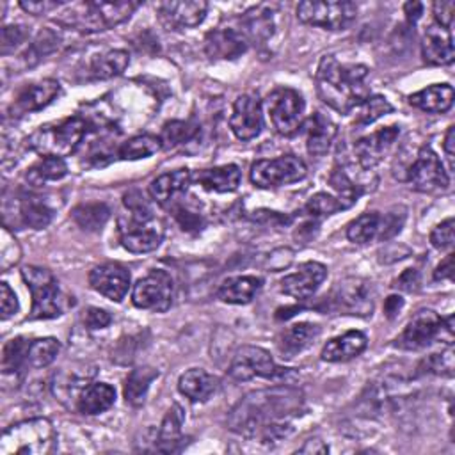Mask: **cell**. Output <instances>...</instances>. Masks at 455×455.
<instances>
[{"mask_svg": "<svg viewBox=\"0 0 455 455\" xmlns=\"http://www.w3.org/2000/svg\"><path fill=\"white\" fill-rule=\"evenodd\" d=\"M130 272L119 263H101L89 272V284L100 295L121 302L130 290Z\"/></svg>", "mask_w": 455, "mask_h": 455, "instance_id": "cell-18", "label": "cell"}, {"mask_svg": "<svg viewBox=\"0 0 455 455\" xmlns=\"http://www.w3.org/2000/svg\"><path fill=\"white\" fill-rule=\"evenodd\" d=\"M357 108H359L357 119H355L357 124H370L379 117L393 112V105L382 96H368Z\"/></svg>", "mask_w": 455, "mask_h": 455, "instance_id": "cell-48", "label": "cell"}, {"mask_svg": "<svg viewBox=\"0 0 455 455\" xmlns=\"http://www.w3.org/2000/svg\"><path fill=\"white\" fill-rule=\"evenodd\" d=\"M108 217H110V208L100 201L82 203L75 206L71 212V219L75 220V224L84 231H91V233L101 231Z\"/></svg>", "mask_w": 455, "mask_h": 455, "instance_id": "cell-37", "label": "cell"}, {"mask_svg": "<svg viewBox=\"0 0 455 455\" xmlns=\"http://www.w3.org/2000/svg\"><path fill=\"white\" fill-rule=\"evenodd\" d=\"M84 322L89 329H103L107 327L110 322H112V316L105 311V309H100V307H89L85 311V316H84Z\"/></svg>", "mask_w": 455, "mask_h": 455, "instance_id": "cell-58", "label": "cell"}, {"mask_svg": "<svg viewBox=\"0 0 455 455\" xmlns=\"http://www.w3.org/2000/svg\"><path fill=\"white\" fill-rule=\"evenodd\" d=\"M66 5L64 2H59V0H21L20 2V7L28 12V14H34V16H39V14H46L53 9H59Z\"/></svg>", "mask_w": 455, "mask_h": 455, "instance_id": "cell-56", "label": "cell"}, {"mask_svg": "<svg viewBox=\"0 0 455 455\" xmlns=\"http://www.w3.org/2000/svg\"><path fill=\"white\" fill-rule=\"evenodd\" d=\"M60 352V343L55 338H37L30 341L27 364L28 368H46L52 364Z\"/></svg>", "mask_w": 455, "mask_h": 455, "instance_id": "cell-42", "label": "cell"}, {"mask_svg": "<svg viewBox=\"0 0 455 455\" xmlns=\"http://www.w3.org/2000/svg\"><path fill=\"white\" fill-rule=\"evenodd\" d=\"M172 210H174V217H176V220H178V224L181 226L183 231H199L203 228V219L197 212L188 210L181 203L172 206Z\"/></svg>", "mask_w": 455, "mask_h": 455, "instance_id": "cell-54", "label": "cell"}, {"mask_svg": "<svg viewBox=\"0 0 455 455\" xmlns=\"http://www.w3.org/2000/svg\"><path fill=\"white\" fill-rule=\"evenodd\" d=\"M306 165L295 155H283L272 160H258L251 167V181L259 188H274L306 178Z\"/></svg>", "mask_w": 455, "mask_h": 455, "instance_id": "cell-11", "label": "cell"}, {"mask_svg": "<svg viewBox=\"0 0 455 455\" xmlns=\"http://www.w3.org/2000/svg\"><path fill=\"white\" fill-rule=\"evenodd\" d=\"M137 7L139 4L130 0L80 2V4L68 5V9L60 12L57 21L64 27H71L85 34L101 32L126 21Z\"/></svg>", "mask_w": 455, "mask_h": 455, "instance_id": "cell-3", "label": "cell"}, {"mask_svg": "<svg viewBox=\"0 0 455 455\" xmlns=\"http://www.w3.org/2000/svg\"><path fill=\"white\" fill-rule=\"evenodd\" d=\"M261 284L263 281L256 275L228 277L220 283L217 295L222 302H228V304H247L258 295V291L261 290Z\"/></svg>", "mask_w": 455, "mask_h": 455, "instance_id": "cell-31", "label": "cell"}, {"mask_svg": "<svg viewBox=\"0 0 455 455\" xmlns=\"http://www.w3.org/2000/svg\"><path fill=\"white\" fill-rule=\"evenodd\" d=\"M32 339H27L23 336L12 338L4 345L2 350V371L4 375H20L23 370L28 368L27 364V355H28V347Z\"/></svg>", "mask_w": 455, "mask_h": 455, "instance_id": "cell-39", "label": "cell"}, {"mask_svg": "<svg viewBox=\"0 0 455 455\" xmlns=\"http://www.w3.org/2000/svg\"><path fill=\"white\" fill-rule=\"evenodd\" d=\"M453 274V254H446V258L435 267L434 270V279H450Z\"/></svg>", "mask_w": 455, "mask_h": 455, "instance_id": "cell-61", "label": "cell"}, {"mask_svg": "<svg viewBox=\"0 0 455 455\" xmlns=\"http://www.w3.org/2000/svg\"><path fill=\"white\" fill-rule=\"evenodd\" d=\"M331 306L343 315L368 316L375 306V288L368 279L345 277L334 286Z\"/></svg>", "mask_w": 455, "mask_h": 455, "instance_id": "cell-13", "label": "cell"}, {"mask_svg": "<svg viewBox=\"0 0 455 455\" xmlns=\"http://www.w3.org/2000/svg\"><path fill=\"white\" fill-rule=\"evenodd\" d=\"M156 377H158V371L149 366L132 370L130 375L126 377V384H124V400L135 407L142 405L144 398L148 395V389Z\"/></svg>", "mask_w": 455, "mask_h": 455, "instance_id": "cell-38", "label": "cell"}, {"mask_svg": "<svg viewBox=\"0 0 455 455\" xmlns=\"http://www.w3.org/2000/svg\"><path fill=\"white\" fill-rule=\"evenodd\" d=\"M329 183L332 185V188L338 192V197L339 201L345 204V208L352 206L357 197L363 194V188L359 185H355L343 169H334L329 176Z\"/></svg>", "mask_w": 455, "mask_h": 455, "instance_id": "cell-47", "label": "cell"}, {"mask_svg": "<svg viewBox=\"0 0 455 455\" xmlns=\"http://www.w3.org/2000/svg\"><path fill=\"white\" fill-rule=\"evenodd\" d=\"M89 132V121L82 116H71L57 123L39 126L28 137V148L43 156L64 158L75 153Z\"/></svg>", "mask_w": 455, "mask_h": 455, "instance_id": "cell-4", "label": "cell"}, {"mask_svg": "<svg viewBox=\"0 0 455 455\" xmlns=\"http://www.w3.org/2000/svg\"><path fill=\"white\" fill-rule=\"evenodd\" d=\"M403 12H405L407 21L414 25L421 18V14H423V4H419V2H407L403 5Z\"/></svg>", "mask_w": 455, "mask_h": 455, "instance_id": "cell-63", "label": "cell"}, {"mask_svg": "<svg viewBox=\"0 0 455 455\" xmlns=\"http://www.w3.org/2000/svg\"><path fill=\"white\" fill-rule=\"evenodd\" d=\"M183 421H185V412L178 403H174L164 416L162 425L158 428L156 450H160V451H174L176 450V446L181 441Z\"/></svg>", "mask_w": 455, "mask_h": 455, "instance_id": "cell-35", "label": "cell"}, {"mask_svg": "<svg viewBox=\"0 0 455 455\" xmlns=\"http://www.w3.org/2000/svg\"><path fill=\"white\" fill-rule=\"evenodd\" d=\"M419 283H421L419 272L416 268H407L398 275V279L395 281V286L403 291H416L419 288Z\"/></svg>", "mask_w": 455, "mask_h": 455, "instance_id": "cell-59", "label": "cell"}, {"mask_svg": "<svg viewBox=\"0 0 455 455\" xmlns=\"http://www.w3.org/2000/svg\"><path fill=\"white\" fill-rule=\"evenodd\" d=\"M379 219H380V215L375 212H366V213L359 215L347 226V238L354 243H366V242L377 238Z\"/></svg>", "mask_w": 455, "mask_h": 455, "instance_id": "cell-43", "label": "cell"}, {"mask_svg": "<svg viewBox=\"0 0 455 455\" xmlns=\"http://www.w3.org/2000/svg\"><path fill=\"white\" fill-rule=\"evenodd\" d=\"M247 48L249 41L236 27H219L204 37V52L210 59H236Z\"/></svg>", "mask_w": 455, "mask_h": 455, "instance_id": "cell-23", "label": "cell"}, {"mask_svg": "<svg viewBox=\"0 0 455 455\" xmlns=\"http://www.w3.org/2000/svg\"><path fill=\"white\" fill-rule=\"evenodd\" d=\"M419 370H423L427 373L451 377L453 375V347H451V343L443 352L428 355L423 361V364L419 366Z\"/></svg>", "mask_w": 455, "mask_h": 455, "instance_id": "cell-50", "label": "cell"}, {"mask_svg": "<svg viewBox=\"0 0 455 455\" xmlns=\"http://www.w3.org/2000/svg\"><path fill=\"white\" fill-rule=\"evenodd\" d=\"M229 128L240 140H251L261 133L263 112L261 103L256 96L242 94L235 100L229 117Z\"/></svg>", "mask_w": 455, "mask_h": 455, "instance_id": "cell-17", "label": "cell"}, {"mask_svg": "<svg viewBox=\"0 0 455 455\" xmlns=\"http://www.w3.org/2000/svg\"><path fill=\"white\" fill-rule=\"evenodd\" d=\"M229 377H233L238 382L252 380L256 377L259 379H281L286 375V368H281L275 364L272 355L259 347L254 345H243L240 347L228 368Z\"/></svg>", "mask_w": 455, "mask_h": 455, "instance_id": "cell-10", "label": "cell"}, {"mask_svg": "<svg viewBox=\"0 0 455 455\" xmlns=\"http://www.w3.org/2000/svg\"><path fill=\"white\" fill-rule=\"evenodd\" d=\"M119 240L133 254L151 252L164 240V224L156 215L133 217L128 213V219H119Z\"/></svg>", "mask_w": 455, "mask_h": 455, "instance_id": "cell-12", "label": "cell"}, {"mask_svg": "<svg viewBox=\"0 0 455 455\" xmlns=\"http://www.w3.org/2000/svg\"><path fill=\"white\" fill-rule=\"evenodd\" d=\"M27 39V30L20 25H5L2 27L0 32V44H2V53L14 52L21 43Z\"/></svg>", "mask_w": 455, "mask_h": 455, "instance_id": "cell-53", "label": "cell"}, {"mask_svg": "<svg viewBox=\"0 0 455 455\" xmlns=\"http://www.w3.org/2000/svg\"><path fill=\"white\" fill-rule=\"evenodd\" d=\"M0 307H2V320L11 318L20 309L18 297L5 281L0 283Z\"/></svg>", "mask_w": 455, "mask_h": 455, "instance_id": "cell-55", "label": "cell"}, {"mask_svg": "<svg viewBox=\"0 0 455 455\" xmlns=\"http://www.w3.org/2000/svg\"><path fill=\"white\" fill-rule=\"evenodd\" d=\"M339 210H345V204L339 201V197H334L327 192H318L315 194L304 206V213L311 219H322L327 215H332Z\"/></svg>", "mask_w": 455, "mask_h": 455, "instance_id": "cell-45", "label": "cell"}, {"mask_svg": "<svg viewBox=\"0 0 455 455\" xmlns=\"http://www.w3.org/2000/svg\"><path fill=\"white\" fill-rule=\"evenodd\" d=\"M443 148H444V153H446V158H448V165H450V171H451L453 169V156H455V126L453 124L448 126V130H446Z\"/></svg>", "mask_w": 455, "mask_h": 455, "instance_id": "cell-60", "label": "cell"}, {"mask_svg": "<svg viewBox=\"0 0 455 455\" xmlns=\"http://www.w3.org/2000/svg\"><path fill=\"white\" fill-rule=\"evenodd\" d=\"M267 107L272 126L279 135L290 137L302 126L306 105L299 91L291 87H277L268 94Z\"/></svg>", "mask_w": 455, "mask_h": 455, "instance_id": "cell-9", "label": "cell"}, {"mask_svg": "<svg viewBox=\"0 0 455 455\" xmlns=\"http://www.w3.org/2000/svg\"><path fill=\"white\" fill-rule=\"evenodd\" d=\"M357 14L354 2L339 0H304L297 5V18L313 27L325 30H345Z\"/></svg>", "mask_w": 455, "mask_h": 455, "instance_id": "cell-8", "label": "cell"}, {"mask_svg": "<svg viewBox=\"0 0 455 455\" xmlns=\"http://www.w3.org/2000/svg\"><path fill=\"white\" fill-rule=\"evenodd\" d=\"M16 204H18V219L21 226L32 228V229H43L52 222L53 210L39 196L21 194Z\"/></svg>", "mask_w": 455, "mask_h": 455, "instance_id": "cell-33", "label": "cell"}, {"mask_svg": "<svg viewBox=\"0 0 455 455\" xmlns=\"http://www.w3.org/2000/svg\"><path fill=\"white\" fill-rule=\"evenodd\" d=\"M59 92H60V84L52 78L25 85L14 96V100L9 107V116L21 117L25 114L41 110L46 105H50L59 96Z\"/></svg>", "mask_w": 455, "mask_h": 455, "instance_id": "cell-19", "label": "cell"}, {"mask_svg": "<svg viewBox=\"0 0 455 455\" xmlns=\"http://www.w3.org/2000/svg\"><path fill=\"white\" fill-rule=\"evenodd\" d=\"M299 451L300 453H327L329 446L320 439H309Z\"/></svg>", "mask_w": 455, "mask_h": 455, "instance_id": "cell-64", "label": "cell"}, {"mask_svg": "<svg viewBox=\"0 0 455 455\" xmlns=\"http://www.w3.org/2000/svg\"><path fill=\"white\" fill-rule=\"evenodd\" d=\"M453 87L450 84H434L409 96V103L423 112L443 114L453 105Z\"/></svg>", "mask_w": 455, "mask_h": 455, "instance_id": "cell-30", "label": "cell"}, {"mask_svg": "<svg viewBox=\"0 0 455 455\" xmlns=\"http://www.w3.org/2000/svg\"><path fill=\"white\" fill-rule=\"evenodd\" d=\"M327 277V267L318 261H306L299 265L293 274H288L281 279V291L297 299L304 300L311 297L318 286Z\"/></svg>", "mask_w": 455, "mask_h": 455, "instance_id": "cell-20", "label": "cell"}, {"mask_svg": "<svg viewBox=\"0 0 455 455\" xmlns=\"http://www.w3.org/2000/svg\"><path fill=\"white\" fill-rule=\"evenodd\" d=\"M196 133H197V126L192 121H169L162 128L160 142H162V148L172 149L190 140Z\"/></svg>", "mask_w": 455, "mask_h": 455, "instance_id": "cell-44", "label": "cell"}, {"mask_svg": "<svg viewBox=\"0 0 455 455\" xmlns=\"http://www.w3.org/2000/svg\"><path fill=\"white\" fill-rule=\"evenodd\" d=\"M68 174V165L64 162V158L59 156H43L39 162H36L28 172H27V180L30 181V185L37 187L43 185L46 181H57L62 180Z\"/></svg>", "mask_w": 455, "mask_h": 455, "instance_id": "cell-40", "label": "cell"}, {"mask_svg": "<svg viewBox=\"0 0 455 455\" xmlns=\"http://www.w3.org/2000/svg\"><path fill=\"white\" fill-rule=\"evenodd\" d=\"M453 12H455V4L451 0H441L434 2V16L435 23L450 28L453 23Z\"/></svg>", "mask_w": 455, "mask_h": 455, "instance_id": "cell-57", "label": "cell"}, {"mask_svg": "<svg viewBox=\"0 0 455 455\" xmlns=\"http://www.w3.org/2000/svg\"><path fill=\"white\" fill-rule=\"evenodd\" d=\"M453 236H455V220L453 217H448L441 224H437L432 233H430V242L435 249L444 251L453 245Z\"/></svg>", "mask_w": 455, "mask_h": 455, "instance_id": "cell-52", "label": "cell"}, {"mask_svg": "<svg viewBox=\"0 0 455 455\" xmlns=\"http://www.w3.org/2000/svg\"><path fill=\"white\" fill-rule=\"evenodd\" d=\"M398 135H400V128L393 124V126H386L370 135L361 137L354 146V151H355V156H357V162L361 164V167L371 169L377 164H380L382 158L393 148Z\"/></svg>", "mask_w": 455, "mask_h": 455, "instance_id": "cell-21", "label": "cell"}, {"mask_svg": "<svg viewBox=\"0 0 455 455\" xmlns=\"http://www.w3.org/2000/svg\"><path fill=\"white\" fill-rule=\"evenodd\" d=\"M302 409V393L297 387L275 386L245 395L229 412L228 427L245 437L263 443L279 441L291 430V419Z\"/></svg>", "mask_w": 455, "mask_h": 455, "instance_id": "cell-1", "label": "cell"}, {"mask_svg": "<svg viewBox=\"0 0 455 455\" xmlns=\"http://www.w3.org/2000/svg\"><path fill=\"white\" fill-rule=\"evenodd\" d=\"M130 64V55L124 50H108L101 55H96L89 64V75L91 78H112L121 75L126 66Z\"/></svg>", "mask_w": 455, "mask_h": 455, "instance_id": "cell-36", "label": "cell"}, {"mask_svg": "<svg viewBox=\"0 0 455 455\" xmlns=\"http://www.w3.org/2000/svg\"><path fill=\"white\" fill-rule=\"evenodd\" d=\"M160 148H162L160 137L144 133V135H137V137H132L126 142H123L117 149V156L123 160H140V158H148V156L155 155Z\"/></svg>", "mask_w": 455, "mask_h": 455, "instance_id": "cell-41", "label": "cell"}, {"mask_svg": "<svg viewBox=\"0 0 455 455\" xmlns=\"http://www.w3.org/2000/svg\"><path fill=\"white\" fill-rule=\"evenodd\" d=\"M403 307V299L400 295H389L384 302V313L387 318H395Z\"/></svg>", "mask_w": 455, "mask_h": 455, "instance_id": "cell-62", "label": "cell"}, {"mask_svg": "<svg viewBox=\"0 0 455 455\" xmlns=\"http://www.w3.org/2000/svg\"><path fill=\"white\" fill-rule=\"evenodd\" d=\"M178 389L190 402H206L219 389V379L203 368H190L180 375Z\"/></svg>", "mask_w": 455, "mask_h": 455, "instance_id": "cell-26", "label": "cell"}, {"mask_svg": "<svg viewBox=\"0 0 455 455\" xmlns=\"http://www.w3.org/2000/svg\"><path fill=\"white\" fill-rule=\"evenodd\" d=\"M421 52H423L425 62L432 66L450 64L455 57L451 30L439 23L428 25L421 39Z\"/></svg>", "mask_w": 455, "mask_h": 455, "instance_id": "cell-24", "label": "cell"}, {"mask_svg": "<svg viewBox=\"0 0 455 455\" xmlns=\"http://www.w3.org/2000/svg\"><path fill=\"white\" fill-rule=\"evenodd\" d=\"M366 345H368V339L364 332L347 331L345 334L329 339L323 345L320 357L327 363H343L357 357L366 348Z\"/></svg>", "mask_w": 455, "mask_h": 455, "instance_id": "cell-25", "label": "cell"}, {"mask_svg": "<svg viewBox=\"0 0 455 455\" xmlns=\"http://www.w3.org/2000/svg\"><path fill=\"white\" fill-rule=\"evenodd\" d=\"M116 402V389L107 382H92L85 386L76 400V409L82 414H100L108 411Z\"/></svg>", "mask_w": 455, "mask_h": 455, "instance_id": "cell-34", "label": "cell"}, {"mask_svg": "<svg viewBox=\"0 0 455 455\" xmlns=\"http://www.w3.org/2000/svg\"><path fill=\"white\" fill-rule=\"evenodd\" d=\"M236 28L245 36L249 44L267 41L274 34L272 9L267 5H258L249 9L240 16V23Z\"/></svg>", "mask_w": 455, "mask_h": 455, "instance_id": "cell-28", "label": "cell"}, {"mask_svg": "<svg viewBox=\"0 0 455 455\" xmlns=\"http://www.w3.org/2000/svg\"><path fill=\"white\" fill-rule=\"evenodd\" d=\"M57 434L50 419L32 418L11 425L0 437V455H46L53 451Z\"/></svg>", "mask_w": 455, "mask_h": 455, "instance_id": "cell-5", "label": "cell"}, {"mask_svg": "<svg viewBox=\"0 0 455 455\" xmlns=\"http://www.w3.org/2000/svg\"><path fill=\"white\" fill-rule=\"evenodd\" d=\"M21 277L32 293L30 320L57 318L64 313L68 306L66 297L59 288V281L48 268L34 265L23 267Z\"/></svg>", "mask_w": 455, "mask_h": 455, "instance_id": "cell-6", "label": "cell"}, {"mask_svg": "<svg viewBox=\"0 0 455 455\" xmlns=\"http://www.w3.org/2000/svg\"><path fill=\"white\" fill-rule=\"evenodd\" d=\"M336 124L320 112H315L306 126V148L311 156H323L334 137H336Z\"/></svg>", "mask_w": 455, "mask_h": 455, "instance_id": "cell-29", "label": "cell"}, {"mask_svg": "<svg viewBox=\"0 0 455 455\" xmlns=\"http://www.w3.org/2000/svg\"><path fill=\"white\" fill-rule=\"evenodd\" d=\"M208 11L204 0H171L156 4V12L164 27L172 30L197 27Z\"/></svg>", "mask_w": 455, "mask_h": 455, "instance_id": "cell-16", "label": "cell"}, {"mask_svg": "<svg viewBox=\"0 0 455 455\" xmlns=\"http://www.w3.org/2000/svg\"><path fill=\"white\" fill-rule=\"evenodd\" d=\"M368 68L363 64H343L334 55L322 57L315 82L323 103L339 114H348L368 96Z\"/></svg>", "mask_w": 455, "mask_h": 455, "instance_id": "cell-2", "label": "cell"}, {"mask_svg": "<svg viewBox=\"0 0 455 455\" xmlns=\"http://www.w3.org/2000/svg\"><path fill=\"white\" fill-rule=\"evenodd\" d=\"M453 339V315L441 318L432 309H419L405 325L402 334L395 339V347L402 350H419L430 345L435 338Z\"/></svg>", "mask_w": 455, "mask_h": 455, "instance_id": "cell-7", "label": "cell"}, {"mask_svg": "<svg viewBox=\"0 0 455 455\" xmlns=\"http://www.w3.org/2000/svg\"><path fill=\"white\" fill-rule=\"evenodd\" d=\"M192 183V174L188 169H174L155 178L149 185V196L155 203L164 208H172L187 194Z\"/></svg>", "mask_w": 455, "mask_h": 455, "instance_id": "cell-22", "label": "cell"}, {"mask_svg": "<svg viewBox=\"0 0 455 455\" xmlns=\"http://www.w3.org/2000/svg\"><path fill=\"white\" fill-rule=\"evenodd\" d=\"M174 295V283L169 272L155 268L140 277L132 290V302L139 309L164 313L171 307Z\"/></svg>", "mask_w": 455, "mask_h": 455, "instance_id": "cell-14", "label": "cell"}, {"mask_svg": "<svg viewBox=\"0 0 455 455\" xmlns=\"http://www.w3.org/2000/svg\"><path fill=\"white\" fill-rule=\"evenodd\" d=\"M320 334V327L316 323L309 322H299L290 325L283 334L279 336L277 348L283 359H291L293 355L306 350Z\"/></svg>", "mask_w": 455, "mask_h": 455, "instance_id": "cell-27", "label": "cell"}, {"mask_svg": "<svg viewBox=\"0 0 455 455\" xmlns=\"http://www.w3.org/2000/svg\"><path fill=\"white\" fill-rule=\"evenodd\" d=\"M196 180L206 190L226 194V192H235L238 188L242 172H240L238 165L228 164V165H219V167L199 171Z\"/></svg>", "mask_w": 455, "mask_h": 455, "instance_id": "cell-32", "label": "cell"}, {"mask_svg": "<svg viewBox=\"0 0 455 455\" xmlns=\"http://www.w3.org/2000/svg\"><path fill=\"white\" fill-rule=\"evenodd\" d=\"M123 203H124L128 213L133 215V217H151V215H155L151 201L146 197L144 192H140L137 188L126 192L123 196Z\"/></svg>", "mask_w": 455, "mask_h": 455, "instance_id": "cell-51", "label": "cell"}, {"mask_svg": "<svg viewBox=\"0 0 455 455\" xmlns=\"http://www.w3.org/2000/svg\"><path fill=\"white\" fill-rule=\"evenodd\" d=\"M405 219H407V213H405V208H393L389 210L387 213L380 215L379 219V233H377V238L380 242H386L389 238H393L395 235H398L405 224Z\"/></svg>", "mask_w": 455, "mask_h": 455, "instance_id": "cell-49", "label": "cell"}, {"mask_svg": "<svg viewBox=\"0 0 455 455\" xmlns=\"http://www.w3.org/2000/svg\"><path fill=\"white\" fill-rule=\"evenodd\" d=\"M60 37L57 36V32L50 30V28H43L36 39L32 41V44L28 46L27 53H25V60L28 64H36L41 59H44L48 53H52L53 50H57Z\"/></svg>", "mask_w": 455, "mask_h": 455, "instance_id": "cell-46", "label": "cell"}, {"mask_svg": "<svg viewBox=\"0 0 455 455\" xmlns=\"http://www.w3.org/2000/svg\"><path fill=\"white\" fill-rule=\"evenodd\" d=\"M407 180L418 192H444L450 187V176L443 162L430 148H421L409 167Z\"/></svg>", "mask_w": 455, "mask_h": 455, "instance_id": "cell-15", "label": "cell"}]
</instances>
